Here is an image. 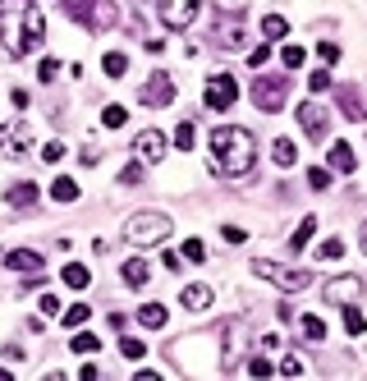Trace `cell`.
<instances>
[{
  "label": "cell",
  "instance_id": "1",
  "mask_svg": "<svg viewBox=\"0 0 367 381\" xmlns=\"http://www.w3.org/2000/svg\"><path fill=\"white\" fill-rule=\"evenodd\" d=\"M46 37V19L32 0H0V46L10 60L32 56Z\"/></svg>",
  "mask_w": 367,
  "mask_h": 381
},
{
  "label": "cell",
  "instance_id": "2",
  "mask_svg": "<svg viewBox=\"0 0 367 381\" xmlns=\"http://www.w3.org/2000/svg\"><path fill=\"white\" fill-rule=\"evenodd\" d=\"M257 161V138L248 134L244 124H216L212 129V170L225 180L248 175Z\"/></svg>",
  "mask_w": 367,
  "mask_h": 381
},
{
  "label": "cell",
  "instance_id": "3",
  "mask_svg": "<svg viewBox=\"0 0 367 381\" xmlns=\"http://www.w3.org/2000/svg\"><path fill=\"white\" fill-rule=\"evenodd\" d=\"M170 216L166 212H134L129 216V225H124V239L134 248H156V244H166L170 239Z\"/></svg>",
  "mask_w": 367,
  "mask_h": 381
},
{
  "label": "cell",
  "instance_id": "4",
  "mask_svg": "<svg viewBox=\"0 0 367 381\" xmlns=\"http://www.w3.org/2000/svg\"><path fill=\"white\" fill-rule=\"evenodd\" d=\"M253 275H257V280H271L275 290H285V294H299V290L312 285V271H303V267H285V262H271V258L253 262Z\"/></svg>",
  "mask_w": 367,
  "mask_h": 381
},
{
  "label": "cell",
  "instance_id": "5",
  "mask_svg": "<svg viewBox=\"0 0 367 381\" xmlns=\"http://www.w3.org/2000/svg\"><path fill=\"white\" fill-rule=\"evenodd\" d=\"M248 97H253V106H257V110L275 115V110L290 101V78H280V74H262V78H253Z\"/></svg>",
  "mask_w": 367,
  "mask_h": 381
},
{
  "label": "cell",
  "instance_id": "6",
  "mask_svg": "<svg viewBox=\"0 0 367 381\" xmlns=\"http://www.w3.org/2000/svg\"><path fill=\"white\" fill-rule=\"evenodd\" d=\"M64 14L74 19V23H83V28H92V32H106V28L120 23L115 5H92V0H64Z\"/></svg>",
  "mask_w": 367,
  "mask_h": 381
},
{
  "label": "cell",
  "instance_id": "7",
  "mask_svg": "<svg viewBox=\"0 0 367 381\" xmlns=\"http://www.w3.org/2000/svg\"><path fill=\"white\" fill-rule=\"evenodd\" d=\"M0 156L5 161H28L32 156V124L28 120H14L0 129Z\"/></svg>",
  "mask_w": 367,
  "mask_h": 381
},
{
  "label": "cell",
  "instance_id": "8",
  "mask_svg": "<svg viewBox=\"0 0 367 381\" xmlns=\"http://www.w3.org/2000/svg\"><path fill=\"white\" fill-rule=\"evenodd\" d=\"M198 10H202V0H161V5H156V14H161V23H166L170 32L193 28Z\"/></svg>",
  "mask_w": 367,
  "mask_h": 381
},
{
  "label": "cell",
  "instance_id": "9",
  "mask_svg": "<svg viewBox=\"0 0 367 381\" xmlns=\"http://www.w3.org/2000/svg\"><path fill=\"white\" fill-rule=\"evenodd\" d=\"M138 101H142V106H152V110L170 106V101H175V78H170L166 69H156V74L138 88Z\"/></svg>",
  "mask_w": 367,
  "mask_h": 381
},
{
  "label": "cell",
  "instance_id": "10",
  "mask_svg": "<svg viewBox=\"0 0 367 381\" xmlns=\"http://www.w3.org/2000/svg\"><path fill=\"white\" fill-rule=\"evenodd\" d=\"M202 101H207V110H229L234 101H239V83H234L229 74H212V78H207Z\"/></svg>",
  "mask_w": 367,
  "mask_h": 381
},
{
  "label": "cell",
  "instance_id": "11",
  "mask_svg": "<svg viewBox=\"0 0 367 381\" xmlns=\"http://www.w3.org/2000/svg\"><path fill=\"white\" fill-rule=\"evenodd\" d=\"M134 156L142 166H156V161L166 156V134H161V129H142V134L134 138Z\"/></svg>",
  "mask_w": 367,
  "mask_h": 381
},
{
  "label": "cell",
  "instance_id": "12",
  "mask_svg": "<svg viewBox=\"0 0 367 381\" xmlns=\"http://www.w3.org/2000/svg\"><path fill=\"white\" fill-rule=\"evenodd\" d=\"M326 304H358V294H363V280H358V275H336V280H326Z\"/></svg>",
  "mask_w": 367,
  "mask_h": 381
},
{
  "label": "cell",
  "instance_id": "13",
  "mask_svg": "<svg viewBox=\"0 0 367 381\" xmlns=\"http://www.w3.org/2000/svg\"><path fill=\"white\" fill-rule=\"evenodd\" d=\"M299 124H303V134H307V138H317V143L331 134V115H326L317 101H303V106H299Z\"/></svg>",
  "mask_w": 367,
  "mask_h": 381
},
{
  "label": "cell",
  "instance_id": "14",
  "mask_svg": "<svg viewBox=\"0 0 367 381\" xmlns=\"http://www.w3.org/2000/svg\"><path fill=\"white\" fill-rule=\"evenodd\" d=\"M216 42L225 46V51H244V19L234 14L225 23H216Z\"/></svg>",
  "mask_w": 367,
  "mask_h": 381
},
{
  "label": "cell",
  "instance_id": "15",
  "mask_svg": "<svg viewBox=\"0 0 367 381\" xmlns=\"http://www.w3.org/2000/svg\"><path fill=\"white\" fill-rule=\"evenodd\" d=\"M5 267L32 275V271H42V253H37V248H14V253H5Z\"/></svg>",
  "mask_w": 367,
  "mask_h": 381
},
{
  "label": "cell",
  "instance_id": "16",
  "mask_svg": "<svg viewBox=\"0 0 367 381\" xmlns=\"http://www.w3.org/2000/svg\"><path fill=\"white\" fill-rule=\"evenodd\" d=\"M120 275H124V285H129V290H142V285L152 280V267H147L142 258H129V262L120 267Z\"/></svg>",
  "mask_w": 367,
  "mask_h": 381
},
{
  "label": "cell",
  "instance_id": "17",
  "mask_svg": "<svg viewBox=\"0 0 367 381\" xmlns=\"http://www.w3.org/2000/svg\"><path fill=\"white\" fill-rule=\"evenodd\" d=\"M340 106H344L349 120L367 124V101H363V92H358V88H340Z\"/></svg>",
  "mask_w": 367,
  "mask_h": 381
},
{
  "label": "cell",
  "instance_id": "18",
  "mask_svg": "<svg viewBox=\"0 0 367 381\" xmlns=\"http://www.w3.org/2000/svg\"><path fill=\"white\" fill-rule=\"evenodd\" d=\"M179 304L188 308V312H202V308H212V290H207V285H184Z\"/></svg>",
  "mask_w": 367,
  "mask_h": 381
},
{
  "label": "cell",
  "instance_id": "19",
  "mask_svg": "<svg viewBox=\"0 0 367 381\" xmlns=\"http://www.w3.org/2000/svg\"><path fill=\"white\" fill-rule=\"evenodd\" d=\"M166 317H170V312L161 304H142V308H138V326H142V331H161Z\"/></svg>",
  "mask_w": 367,
  "mask_h": 381
},
{
  "label": "cell",
  "instance_id": "20",
  "mask_svg": "<svg viewBox=\"0 0 367 381\" xmlns=\"http://www.w3.org/2000/svg\"><path fill=\"white\" fill-rule=\"evenodd\" d=\"M60 280H64V285H69V290H88V285H92V271H88V267H83V262H64Z\"/></svg>",
  "mask_w": 367,
  "mask_h": 381
},
{
  "label": "cell",
  "instance_id": "21",
  "mask_svg": "<svg viewBox=\"0 0 367 381\" xmlns=\"http://www.w3.org/2000/svg\"><path fill=\"white\" fill-rule=\"evenodd\" d=\"M42 198V193H37V184H10V193H5V202H10V207H32V202Z\"/></svg>",
  "mask_w": 367,
  "mask_h": 381
},
{
  "label": "cell",
  "instance_id": "22",
  "mask_svg": "<svg viewBox=\"0 0 367 381\" xmlns=\"http://www.w3.org/2000/svg\"><path fill=\"white\" fill-rule=\"evenodd\" d=\"M353 147L349 143H331V170H340V175H353Z\"/></svg>",
  "mask_w": 367,
  "mask_h": 381
},
{
  "label": "cell",
  "instance_id": "23",
  "mask_svg": "<svg viewBox=\"0 0 367 381\" xmlns=\"http://www.w3.org/2000/svg\"><path fill=\"white\" fill-rule=\"evenodd\" d=\"M271 156H275V166H280V170H290L294 161H299V147H294V138H275Z\"/></svg>",
  "mask_w": 367,
  "mask_h": 381
},
{
  "label": "cell",
  "instance_id": "24",
  "mask_svg": "<svg viewBox=\"0 0 367 381\" xmlns=\"http://www.w3.org/2000/svg\"><path fill=\"white\" fill-rule=\"evenodd\" d=\"M317 234V216H303L299 225H294V234H290V248L299 253V248H307V239Z\"/></svg>",
  "mask_w": 367,
  "mask_h": 381
},
{
  "label": "cell",
  "instance_id": "25",
  "mask_svg": "<svg viewBox=\"0 0 367 381\" xmlns=\"http://www.w3.org/2000/svg\"><path fill=\"white\" fill-rule=\"evenodd\" d=\"M344 331H349V336H363L367 331V317H363L358 304H344Z\"/></svg>",
  "mask_w": 367,
  "mask_h": 381
},
{
  "label": "cell",
  "instance_id": "26",
  "mask_svg": "<svg viewBox=\"0 0 367 381\" xmlns=\"http://www.w3.org/2000/svg\"><path fill=\"white\" fill-rule=\"evenodd\" d=\"M51 198H55V202H74L78 198V184L69 180V175H60V180L51 184Z\"/></svg>",
  "mask_w": 367,
  "mask_h": 381
},
{
  "label": "cell",
  "instance_id": "27",
  "mask_svg": "<svg viewBox=\"0 0 367 381\" xmlns=\"http://www.w3.org/2000/svg\"><path fill=\"white\" fill-rule=\"evenodd\" d=\"M101 69H106V78H124V69H129V60H124L120 51H106V56H101Z\"/></svg>",
  "mask_w": 367,
  "mask_h": 381
},
{
  "label": "cell",
  "instance_id": "28",
  "mask_svg": "<svg viewBox=\"0 0 367 381\" xmlns=\"http://www.w3.org/2000/svg\"><path fill=\"white\" fill-rule=\"evenodd\" d=\"M193 143H198V129H193L188 120H179V124H175V147H179V152H188Z\"/></svg>",
  "mask_w": 367,
  "mask_h": 381
},
{
  "label": "cell",
  "instance_id": "29",
  "mask_svg": "<svg viewBox=\"0 0 367 381\" xmlns=\"http://www.w3.org/2000/svg\"><path fill=\"white\" fill-rule=\"evenodd\" d=\"M285 32H290V23H285L280 14H266V19H262V37H271V42H280Z\"/></svg>",
  "mask_w": 367,
  "mask_h": 381
},
{
  "label": "cell",
  "instance_id": "30",
  "mask_svg": "<svg viewBox=\"0 0 367 381\" xmlns=\"http://www.w3.org/2000/svg\"><path fill=\"white\" fill-rule=\"evenodd\" d=\"M88 317H92V308H88V304H74V308H64V312H60V321L69 326V331H74V326H83Z\"/></svg>",
  "mask_w": 367,
  "mask_h": 381
},
{
  "label": "cell",
  "instance_id": "31",
  "mask_svg": "<svg viewBox=\"0 0 367 381\" xmlns=\"http://www.w3.org/2000/svg\"><path fill=\"white\" fill-rule=\"evenodd\" d=\"M317 258H321V262H340V258H344V244H340V239H321V244H317Z\"/></svg>",
  "mask_w": 367,
  "mask_h": 381
},
{
  "label": "cell",
  "instance_id": "32",
  "mask_svg": "<svg viewBox=\"0 0 367 381\" xmlns=\"http://www.w3.org/2000/svg\"><path fill=\"white\" fill-rule=\"evenodd\" d=\"M69 349H74V354H97V349H101V340L92 336V331H78V336H74V345H69Z\"/></svg>",
  "mask_w": 367,
  "mask_h": 381
},
{
  "label": "cell",
  "instance_id": "33",
  "mask_svg": "<svg viewBox=\"0 0 367 381\" xmlns=\"http://www.w3.org/2000/svg\"><path fill=\"white\" fill-rule=\"evenodd\" d=\"M280 60H285V64H290V69H303V60H307V51H303V46H280Z\"/></svg>",
  "mask_w": 367,
  "mask_h": 381
},
{
  "label": "cell",
  "instance_id": "34",
  "mask_svg": "<svg viewBox=\"0 0 367 381\" xmlns=\"http://www.w3.org/2000/svg\"><path fill=\"white\" fill-rule=\"evenodd\" d=\"M120 354H124V358H142V354H147V340L124 336V340H120Z\"/></svg>",
  "mask_w": 367,
  "mask_h": 381
},
{
  "label": "cell",
  "instance_id": "35",
  "mask_svg": "<svg viewBox=\"0 0 367 381\" xmlns=\"http://www.w3.org/2000/svg\"><path fill=\"white\" fill-rule=\"evenodd\" d=\"M299 326H303L307 340H326V321L321 317H299Z\"/></svg>",
  "mask_w": 367,
  "mask_h": 381
},
{
  "label": "cell",
  "instance_id": "36",
  "mask_svg": "<svg viewBox=\"0 0 367 381\" xmlns=\"http://www.w3.org/2000/svg\"><path fill=\"white\" fill-rule=\"evenodd\" d=\"M307 184H312L317 193H326V188H331V170H326V166H312V170H307Z\"/></svg>",
  "mask_w": 367,
  "mask_h": 381
},
{
  "label": "cell",
  "instance_id": "37",
  "mask_svg": "<svg viewBox=\"0 0 367 381\" xmlns=\"http://www.w3.org/2000/svg\"><path fill=\"white\" fill-rule=\"evenodd\" d=\"M124 120H129V110H124V106H106V110H101V124H106V129H120Z\"/></svg>",
  "mask_w": 367,
  "mask_h": 381
},
{
  "label": "cell",
  "instance_id": "38",
  "mask_svg": "<svg viewBox=\"0 0 367 381\" xmlns=\"http://www.w3.org/2000/svg\"><path fill=\"white\" fill-rule=\"evenodd\" d=\"M55 74H60V60H51V56H46V60L37 64V78H42V83H55Z\"/></svg>",
  "mask_w": 367,
  "mask_h": 381
},
{
  "label": "cell",
  "instance_id": "39",
  "mask_svg": "<svg viewBox=\"0 0 367 381\" xmlns=\"http://www.w3.org/2000/svg\"><path fill=\"white\" fill-rule=\"evenodd\" d=\"M307 88L326 92V88H331V69H312V74H307Z\"/></svg>",
  "mask_w": 367,
  "mask_h": 381
},
{
  "label": "cell",
  "instance_id": "40",
  "mask_svg": "<svg viewBox=\"0 0 367 381\" xmlns=\"http://www.w3.org/2000/svg\"><path fill=\"white\" fill-rule=\"evenodd\" d=\"M142 175H147V170H142V161H134V166L120 170V184H142Z\"/></svg>",
  "mask_w": 367,
  "mask_h": 381
},
{
  "label": "cell",
  "instance_id": "41",
  "mask_svg": "<svg viewBox=\"0 0 367 381\" xmlns=\"http://www.w3.org/2000/svg\"><path fill=\"white\" fill-rule=\"evenodd\" d=\"M184 258H188V262H202V258H207L202 239H184Z\"/></svg>",
  "mask_w": 367,
  "mask_h": 381
},
{
  "label": "cell",
  "instance_id": "42",
  "mask_svg": "<svg viewBox=\"0 0 367 381\" xmlns=\"http://www.w3.org/2000/svg\"><path fill=\"white\" fill-rule=\"evenodd\" d=\"M266 60H271V46H253V51H248V64H253V69H262Z\"/></svg>",
  "mask_w": 367,
  "mask_h": 381
},
{
  "label": "cell",
  "instance_id": "43",
  "mask_svg": "<svg viewBox=\"0 0 367 381\" xmlns=\"http://www.w3.org/2000/svg\"><path fill=\"white\" fill-rule=\"evenodd\" d=\"M220 234H225V244H244V239H248L244 225H220Z\"/></svg>",
  "mask_w": 367,
  "mask_h": 381
},
{
  "label": "cell",
  "instance_id": "44",
  "mask_svg": "<svg viewBox=\"0 0 367 381\" xmlns=\"http://www.w3.org/2000/svg\"><path fill=\"white\" fill-rule=\"evenodd\" d=\"M317 56H321L326 64H340V46H336V42H321V46H317Z\"/></svg>",
  "mask_w": 367,
  "mask_h": 381
},
{
  "label": "cell",
  "instance_id": "45",
  "mask_svg": "<svg viewBox=\"0 0 367 381\" xmlns=\"http://www.w3.org/2000/svg\"><path fill=\"white\" fill-rule=\"evenodd\" d=\"M280 372H285V377H299V372H303V358H299V354H290V358L280 363Z\"/></svg>",
  "mask_w": 367,
  "mask_h": 381
},
{
  "label": "cell",
  "instance_id": "46",
  "mask_svg": "<svg viewBox=\"0 0 367 381\" xmlns=\"http://www.w3.org/2000/svg\"><path fill=\"white\" fill-rule=\"evenodd\" d=\"M248 372H253V377H271L275 367L266 363V358H248Z\"/></svg>",
  "mask_w": 367,
  "mask_h": 381
},
{
  "label": "cell",
  "instance_id": "47",
  "mask_svg": "<svg viewBox=\"0 0 367 381\" xmlns=\"http://www.w3.org/2000/svg\"><path fill=\"white\" fill-rule=\"evenodd\" d=\"M60 156H64V143H46V147H42V161H51V166H55Z\"/></svg>",
  "mask_w": 367,
  "mask_h": 381
},
{
  "label": "cell",
  "instance_id": "48",
  "mask_svg": "<svg viewBox=\"0 0 367 381\" xmlns=\"http://www.w3.org/2000/svg\"><path fill=\"white\" fill-rule=\"evenodd\" d=\"M42 312H46V317H55V312H64V308H60L55 294H42Z\"/></svg>",
  "mask_w": 367,
  "mask_h": 381
},
{
  "label": "cell",
  "instance_id": "49",
  "mask_svg": "<svg viewBox=\"0 0 367 381\" xmlns=\"http://www.w3.org/2000/svg\"><path fill=\"white\" fill-rule=\"evenodd\" d=\"M10 101H14V106L23 110V106H28V101H32V97H28V88H14V97H10Z\"/></svg>",
  "mask_w": 367,
  "mask_h": 381
},
{
  "label": "cell",
  "instance_id": "50",
  "mask_svg": "<svg viewBox=\"0 0 367 381\" xmlns=\"http://www.w3.org/2000/svg\"><path fill=\"white\" fill-rule=\"evenodd\" d=\"M97 161H101V152H97V147L88 143V147H83V166H97Z\"/></svg>",
  "mask_w": 367,
  "mask_h": 381
},
{
  "label": "cell",
  "instance_id": "51",
  "mask_svg": "<svg viewBox=\"0 0 367 381\" xmlns=\"http://www.w3.org/2000/svg\"><path fill=\"white\" fill-rule=\"evenodd\" d=\"M358 248H363V258H367V225H363V234H358Z\"/></svg>",
  "mask_w": 367,
  "mask_h": 381
},
{
  "label": "cell",
  "instance_id": "52",
  "mask_svg": "<svg viewBox=\"0 0 367 381\" xmlns=\"http://www.w3.org/2000/svg\"><path fill=\"white\" fill-rule=\"evenodd\" d=\"M0 381H10V372H5V367H0Z\"/></svg>",
  "mask_w": 367,
  "mask_h": 381
}]
</instances>
